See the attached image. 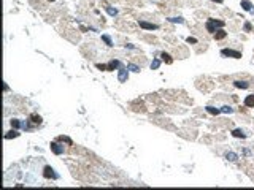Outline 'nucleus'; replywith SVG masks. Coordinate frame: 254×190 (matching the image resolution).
Returning <instances> with one entry per match:
<instances>
[{
	"instance_id": "18",
	"label": "nucleus",
	"mask_w": 254,
	"mask_h": 190,
	"mask_svg": "<svg viewBox=\"0 0 254 190\" xmlns=\"http://www.w3.org/2000/svg\"><path fill=\"white\" fill-rule=\"evenodd\" d=\"M43 119L40 117V116H37V114H32L30 116V122H33V124H37V125H40Z\"/></svg>"
},
{
	"instance_id": "12",
	"label": "nucleus",
	"mask_w": 254,
	"mask_h": 190,
	"mask_svg": "<svg viewBox=\"0 0 254 190\" xmlns=\"http://www.w3.org/2000/svg\"><path fill=\"white\" fill-rule=\"evenodd\" d=\"M233 86L237 89H248L249 83H246V81H233Z\"/></svg>"
},
{
	"instance_id": "9",
	"label": "nucleus",
	"mask_w": 254,
	"mask_h": 190,
	"mask_svg": "<svg viewBox=\"0 0 254 190\" xmlns=\"http://www.w3.org/2000/svg\"><path fill=\"white\" fill-rule=\"evenodd\" d=\"M243 103H245V106H246V108H254V94H251V95L246 97Z\"/></svg>"
},
{
	"instance_id": "16",
	"label": "nucleus",
	"mask_w": 254,
	"mask_h": 190,
	"mask_svg": "<svg viewBox=\"0 0 254 190\" xmlns=\"http://www.w3.org/2000/svg\"><path fill=\"white\" fill-rule=\"evenodd\" d=\"M105 10H107V13L110 14V16H118V10H116V8H113V6L105 5Z\"/></svg>"
},
{
	"instance_id": "23",
	"label": "nucleus",
	"mask_w": 254,
	"mask_h": 190,
	"mask_svg": "<svg viewBox=\"0 0 254 190\" xmlns=\"http://www.w3.org/2000/svg\"><path fill=\"white\" fill-rule=\"evenodd\" d=\"M127 68L130 70V71H134V73H138L140 71V67H138V65H135V64H129Z\"/></svg>"
},
{
	"instance_id": "28",
	"label": "nucleus",
	"mask_w": 254,
	"mask_h": 190,
	"mask_svg": "<svg viewBox=\"0 0 254 190\" xmlns=\"http://www.w3.org/2000/svg\"><path fill=\"white\" fill-rule=\"evenodd\" d=\"M187 43H191V44H195V43H197V38H194V37H189V38H187Z\"/></svg>"
},
{
	"instance_id": "20",
	"label": "nucleus",
	"mask_w": 254,
	"mask_h": 190,
	"mask_svg": "<svg viewBox=\"0 0 254 190\" xmlns=\"http://www.w3.org/2000/svg\"><path fill=\"white\" fill-rule=\"evenodd\" d=\"M57 141H62V143H67L68 146H73V141H72V139H70L68 136H59V138H57Z\"/></svg>"
},
{
	"instance_id": "22",
	"label": "nucleus",
	"mask_w": 254,
	"mask_h": 190,
	"mask_svg": "<svg viewBox=\"0 0 254 190\" xmlns=\"http://www.w3.org/2000/svg\"><path fill=\"white\" fill-rule=\"evenodd\" d=\"M11 127L18 130V129H21V127H22V122H19L18 119H13V121H11Z\"/></svg>"
},
{
	"instance_id": "19",
	"label": "nucleus",
	"mask_w": 254,
	"mask_h": 190,
	"mask_svg": "<svg viewBox=\"0 0 254 190\" xmlns=\"http://www.w3.org/2000/svg\"><path fill=\"white\" fill-rule=\"evenodd\" d=\"M159 67H161V59H152L151 70H159Z\"/></svg>"
},
{
	"instance_id": "5",
	"label": "nucleus",
	"mask_w": 254,
	"mask_h": 190,
	"mask_svg": "<svg viewBox=\"0 0 254 190\" xmlns=\"http://www.w3.org/2000/svg\"><path fill=\"white\" fill-rule=\"evenodd\" d=\"M138 24L142 29L144 30H157L159 29V25L157 24H151V22H146V21H138Z\"/></svg>"
},
{
	"instance_id": "27",
	"label": "nucleus",
	"mask_w": 254,
	"mask_h": 190,
	"mask_svg": "<svg viewBox=\"0 0 254 190\" xmlns=\"http://www.w3.org/2000/svg\"><path fill=\"white\" fill-rule=\"evenodd\" d=\"M95 67L99 68V70H103V71H108V65H102V64H97Z\"/></svg>"
},
{
	"instance_id": "14",
	"label": "nucleus",
	"mask_w": 254,
	"mask_h": 190,
	"mask_svg": "<svg viewBox=\"0 0 254 190\" xmlns=\"http://www.w3.org/2000/svg\"><path fill=\"white\" fill-rule=\"evenodd\" d=\"M205 109H206V112H210V114H213V116L221 114V109H218V108H214V106H206Z\"/></svg>"
},
{
	"instance_id": "24",
	"label": "nucleus",
	"mask_w": 254,
	"mask_h": 190,
	"mask_svg": "<svg viewBox=\"0 0 254 190\" xmlns=\"http://www.w3.org/2000/svg\"><path fill=\"white\" fill-rule=\"evenodd\" d=\"M243 30H245V32H253V25H251V22H249V21H246L243 24Z\"/></svg>"
},
{
	"instance_id": "10",
	"label": "nucleus",
	"mask_w": 254,
	"mask_h": 190,
	"mask_svg": "<svg viewBox=\"0 0 254 190\" xmlns=\"http://www.w3.org/2000/svg\"><path fill=\"white\" fill-rule=\"evenodd\" d=\"M232 136H233V138H241V139H245V138H246V133H245V131L241 130V129H235V130L232 131Z\"/></svg>"
},
{
	"instance_id": "6",
	"label": "nucleus",
	"mask_w": 254,
	"mask_h": 190,
	"mask_svg": "<svg viewBox=\"0 0 254 190\" xmlns=\"http://www.w3.org/2000/svg\"><path fill=\"white\" fill-rule=\"evenodd\" d=\"M51 150L56 155H62L64 154V146H60L59 143H51Z\"/></svg>"
},
{
	"instance_id": "3",
	"label": "nucleus",
	"mask_w": 254,
	"mask_h": 190,
	"mask_svg": "<svg viewBox=\"0 0 254 190\" xmlns=\"http://www.w3.org/2000/svg\"><path fill=\"white\" fill-rule=\"evenodd\" d=\"M43 176H45L46 179H53V181L59 179V174L54 171V168H51V166H45V170H43Z\"/></svg>"
},
{
	"instance_id": "25",
	"label": "nucleus",
	"mask_w": 254,
	"mask_h": 190,
	"mask_svg": "<svg viewBox=\"0 0 254 190\" xmlns=\"http://www.w3.org/2000/svg\"><path fill=\"white\" fill-rule=\"evenodd\" d=\"M221 112H224V114H232V112H233V108H230V106H222V108H221Z\"/></svg>"
},
{
	"instance_id": "4",
	"label": "nucleus",
	"mask_w": 254,
	"mask_h": 190,
	"mask_svg": "<svg viewBox=\"0 0 254 190\" xmlns=\"http://www.w3.org/2000/svg\"><path fill=\"white\" fill-rule=\"evenodd\" d=\"M127 78H129V68L122 65V67L118 70V81L119 83H126Z\"/></svg>"
},
{
	"instance_id": "21",
	"label": "nucleus",
	"mask_w": 254,
	"mask_h": 190,
	"mask_svg": "<svg viewBox=\"0 0 254 190\" xmlns=\"http://www.w3.org/2000/svg\"><path fill=\"white\" fill-rule=\"evenodd\" d=\"M102 40H103L105 43H107V46H110V48L113 46V40H111L110 37H108V35H102Z\"/></svg>"
},
{
	"instance_id": "29",
	"label": "nucleus",
	"mask_w": 254,
	"mask_h": 190,
	"mask_svg": "<svg viewBox=\"0 0 254 190\" xmlns=\"http://www.w3.org/2000/svg\"><path fill=\"white\" fill-rule=\"evenodd\" d=\"M243 155H246V157H251V150H249V149H243Z\"/></svg>"
},
{
	"instance_id": "7",
	"label": "nucleus",
	"mask_w": 254,
	"mask_h": 190,
	"mask_svg": "<svg viewBox=\"0 0 254 190\" xmlns=\"http://www.w3.org/2000/svg\"><path fill=\"white\" fill-rule=\"evenodd\" d=\"M121 67H122V64H121L119 60H111L110 64H108V71H113V70H119Z\"/></svg>"
},
{
	"instance_id": "15",
	"label": "nucleus",
	"mask_w": 254,
	"mask_h": 190,
	"mask_svg": "<svg viewBox=\"0 0 254 190\" xmlns=\"http://www.w3.org/2000/svg\"><path fill=\"white\" fill-rule=\"evenodd\" d=\"M19 136V133H18V130L14 129V130H11V131H8V133L5 135V139H11V138H18Z\"/></svg>"
},
{
	"instance_id": "26",
	"label": "nucleus",
	"mask_w": 254,
	"mask_h": 190,
	"mask_svg": "<svg viewBox=\"0 0 254 190\" xmlns=\"http://www.w3.org/2000/svg\"><path fill=\"white\" fill-rule=\"evenodd\" d=\"M169 21L173 22V24H183V22H184V19H183V18H170Z\"/></svg>"
},
{
	"instance_id": "13",
	"label": "nucleus",
	"mask_w": 254,
	"mask_h": 190,
	"mask_svg": "<svg viewBox=\"0 0 254 190\" xmlns=\"http://www.w3.org/2000/svg\"><path fill=\"white\" fill-rule=\"evenodd\" d=\"M161 57H162V62H165L167 65H171V64H173V59L170 57V54H167V52H161Z\"/></svg>"
},
{
	"instance_id": "8",
	"label": "nucleus",
	"mask_w": 254,
	"mask_h": 190,
	"mask_svg": "<svg viewBox=\"0 0 254 190\" xmlns=\"http://www.w3.org/2000/svg\"><path fill=\"white\" fill-rule=\"evenodd\" d=\"M241 8L245 11H249V13H254V8H253V3L249 0H241Z\"/></svg>"
},
{
	"instance_id": "2",
	"label": "nucleus",
	"mask_w": 254,
	"mask_h": 190,
	"mask_svg": "<svg viewBox=\"0 0 254 190\" xmlns=\"http://www.w3.org/2000/svg\"><path fill=\"white\" fill-rule=\"evenodd\" d=\"M222 57H232V59H241V52L235 49H221Z\"/></svg>"
},
{
	"instance_id": "17",
	"label": "nucleus",
	"mask_w": 254,
	"mask_h": 190,
	"mask_svg": "<svg viewBox=\"0 0 254 190\" xmlns=\"http://www.w3.org/2000/svg\"><path fill=\"white\" fill-rule=\"evenodd\" d=\"M226 158H227L229 162H237L238 155H237V154H233V152H227V154H226Z\"/></svg>"
},
{
	"instance_id": "30",
	"label": "nucleus",
	"mask_w": 254,
	"mask_h": 190,
	"mask_svg": "<svg viewBox=\"0 0 254 190\" xmlns=\"http://www.w3.org/2000/svg\"><path fill=\"white\" fill-rule=\"evenodd\" d=\"M126 48H127V49H135V46H134V44H126Z\"/></svg>"
},
{
	"instance_id": "11",
	"label": "nucleus",
	"mask_w": 254,
	"mask_h": 190,
	"mask_svg": "<svg viewBox=\"0 0 254 190\" xmlns=\"http://www.w3.org/2000/svg\"><path fill=\"white\" fill-rule=\"evenodd\" d=\"M213 35H214V38H216V40H222V38L227 37V32H226V30H222V29H219V30H216Z\"/></svg>"
},
{
	"instance_id": "1",
	"label": "nucleus",
	"mask_w": 254,
	"mask_h": 190,
	"mask_svg": "<svg viewBox=\"0 0 254 190\" xmlns=\"http://www.w3.org/2000/svg\"><path fill=\"white\" fill-rule=\"evenodd\" d=\"M224 25H226V22H224V21H219V19H213V18H210L208 21H206V24H205L206 30H208L210 33H214L216 30L222 29Z\"/></svg>"
},
{
	"instance_id": "31",
	"label": "nucleus",
	"mask_w": 254,
	"mask_h": 190,
	"mask_svg": "<svg viewBox=\"0 0 254 190\" xmlns=\"http://www.w3.org/2000/svg\"><path fill=\"white\" fill-rule=\"evenodd\" d=\"M211 2H216V3H222L224 0H211Z\"/></svg>"
},
{
	"instance_id": "32",
	"label": "nucleus",
	"mask_w": 254,
	"mask_h": 190,
	"mask_svg": "<svg viewBox=\"0 0 254 190\" xmlns=\"http://www.w3.org/2000/svg\"><path fill=\"white\" fill-rule=\"evenodd\" d=\"M49 2H54V0H49Z\"/></svg>"
}]
</instances>
